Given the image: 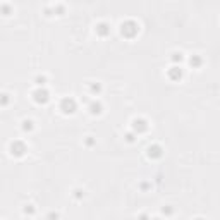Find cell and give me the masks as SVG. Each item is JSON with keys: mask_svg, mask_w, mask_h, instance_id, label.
<instances>
[{"mask_svg": "<svg viewBox=\"0 0 220 220\" xmlns=\"http://www.w3.org/2000/svg\"><path fill=\"white\" fill-rule=\"evenodd\" d=\"M138 33V26L134 24V22H126V24H122V34H126V36H134Z\"/></svg>", "mask_w": 220, "mask_h": 220, "instance_id": "1", "label": "cell"}, {"mask_svg": "<svg viewBox=\"0 0 220 220\" xmlns=\"http://www.w3.org/2000/svg\"><path fill=\"white\" fill-rule=\"evenodd\" d=\"M60 108H62L65 114H72V112L76 110V102H74L72 98H65V100H62Z\"/></svg>", "mask_w": 220, "mask_h": 220, "instance_id": "2", "label": "cell"}, {"mask_svg": "<svg viewBox=\"0 0 220 220\" xmlns=\"http://www.w3.org/2000/svg\"><path fill=\"white\" fill-rule=\"evenodd\" d=\"M34 95H36V96H34L36 102H41V103L48 102V93H47V91H36Z\"/></svg>", "mask_w": 220, "mask_h": 220, "instance_id": "3", "label": "cell"}, {"mask_svg": "<svg viewBox=\"0 0 220 220\" xmlns=\"http://www.w3.org/2000/svg\"><path fill=\"white\" fill-rule=\"evenodd\" d=\"M134 131H146L148 129V126H146V122L145 120H134Z\"/></svg>", "mask_w": 220, "mask_h": 220, "instance_id": "4", "label": "cell"}, {"mask_svg": "<svg viewBox=\"0 0 220 220\" xmlns=\"http://www.w3.org/2000/svg\"><path fill=\"white\" fill-rule=\"evenodd\" d=\"M12 153H16V155H22V153H24V145H21V143L12 145Z\"/></svg>", "mask_w": 220, "mask_h": 220, "instance_id": "5", "label": "cell"}, {"mask_svg": "<svg viewBox=\"0 0 220 220\" xmlns=\"http://www.w3.org/2000/svg\"><path fill=\"white\" fill-rule=\"evenodd\" d=\"M96 31H98L100 34H107V33H108L110 29H108V26H107V24H100V26L96 28Z\"/></svg>", "mask_w": 220, "mask_h": 220, "instance_id": "6", "label": "cell"}, {"mask_svg": "<svg viewBox=\"0 0 220 220\" xmlns=\"http://www.w3.org/2000/svg\"><path fill=\"white\" fill-rule=\"evenodd\" d=\"M148 151H150V157H151V155H153V157H160V155H162V153H160V148H158V146H153V148H150Z\"/></svg>", "mask_w": 220, "mask_h": 220, "instance_id": "7", "label": "cell"}, {"mask_svg": "<svg viewBox=\"0 0 220 220\" xmlns=\"http://www.w3.org/2000/svg\"><path fill=\"white\" fill-rule=\"evenodd\" d=\"M90 108H91V114H100V112H102V110H100V108H102V105H100V103H93Z\"/></svg>", "mask_w": 220, "mask_h": 220, "instance_id": "8", "label": "cell"}, {"mask_svg": "<svg viewBox=\"0 0 220 220\" xmlns=\"http://www.w3.org/2000/svg\"><path fill=\"white\" fill-rule=\"evenodd\" d=\"M170 76H172L174 79H177V77H181V76H182V72H181V69L177 71V67H174V71L170 72Z\"/></svg>", "mask_w": 220, "mask_h": 220, "instance_id": "9", "label": "cell"}, {"mask_svg": "<svg viewBox=\"0 0 220 220\" xmlns=\"http://www.w3.org/2000/svg\"><path fill=\"white\" fill-rule=\"evenodd\" d=\"M191 64H194V65H198V64H200V59H196V57H194V59H191Z\"/></svg>", "mask_w": 220, "mask_h": 220, "instance_id": "10", "label": "cell"}, {"mask_svg": "<svg viewBox=\"0 0 220 220\" xmlns=\"http://www.w3.org/2000/svg\"><path fill=\"white\" fill-rule=\"evenodd\" d=\"M36 81H38V84H43V83H45V77H38Z\"/></svg>", "mask_w": 220, "mask_h": 220, "instance_id": "11", "label": "cell"}]
</instances>
